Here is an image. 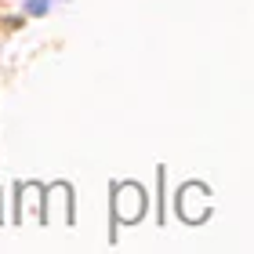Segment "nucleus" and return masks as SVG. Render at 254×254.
Wrapping results in <instances>:
<instances>
[{
	"mask_svg": "<svg viewBox=\"0 0 254 254\" xmlns=\"http://www.w3.org/2000/svg\"><path fill=\"white\" fill-rule=\"evenodd\" d=\"M113 211H117V218H120L124 225H127V222H138V218L145 214V192H142V186H134V182H124V186H117Z\"/></svg>",
	"mask_w": 254,
	"mask_h": 254,
	"instance_id": "nucleus-1",
	"label": "nucleus"
},
{
	"mask_svg": "<svg viewBox=\"0 0 254 254\" xmlns=\"http://www.w3.org/2000/svg\"><path fill=\"white\" fill-rule=\"evenodd\" d=\"M55 0H22V7H26V15H48Z\"/></svg>",
	"mask_w": 254,
	"mask_h": 254,
	"instance_id": "nucleus-2",
	"label": "nucleus"
}]
</instances>
